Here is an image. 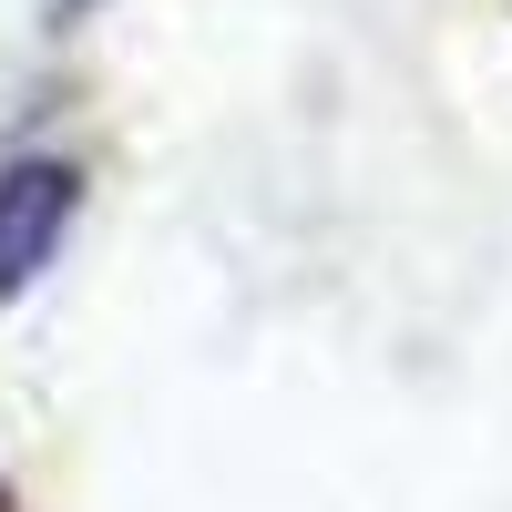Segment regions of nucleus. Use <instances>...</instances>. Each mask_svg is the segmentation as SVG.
<instances>
[{"instance_id":"nucleus-1","label":"nucleus","mask_w":512,"mask_h":512,"mask_svg":"<svg viewBox=\"0 0 512 512\" xmlns=\"http://www.w3.org/2000/svg\"><path fill=\"white\" fill-rule=\"evenodd\" d=\"M72 205H82V175H72L62 154H21V164H0V297H21L41 267H52Z\"/></svg>"}]
</instances>
